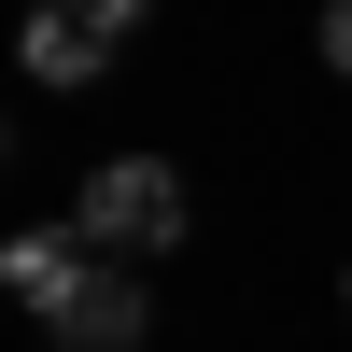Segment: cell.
Here are the masks:
<instances>
[{
    "label": "cell",
    "mask_w": 352,
    "mask_h": 352,
    "mask_svg": "<svg viewBox=\"0 0 352 352\" xmlns=\"http://www.w3.org/2000/svg\"><path fill=\"white\" fill-rule=\"evenodd\" d=\"M85 240H99V254H169V240H184V169H169V155H113V169H85Z\"/></svg>",
    "instance_id": "1"
},
{
    "label": "cell",
    "mask_w": 352,
    "mask_h": 352,
    "mask_svg": "<svg viewBox=\"0 0 352 352\" xmlns=\"http://www.w3.org/2000/svg\"><path fill=\"white\" fill-rule=\"evenodd\" d=\"M113 43H141V0H43V14L14 28L28 85H99V71H113Z\"/></svg>",
    "instance_id": "2"
},
{
    "label": "cell",
    "mask_w": 352,
    "mask_h": 352,
    "mask_svg": "<svg viewBox=\"0 0 352 352\" xmlns=\"http://www.w3.org/2000/svg\"><path fill=\"white\" fill-rule=\"evenodd\" d=\"M141 324H155V296H141L127 254H99V268H85V296L56 310V338H71V352H141Z\"/></svg>",
    "instance_id": "3"
},
{
    "label": "cell",
    "mask_w": 352,
    "mask_h": 352,
    "mask_svg": "<svg viewBox=\"0 0 352 352\" xmlns=\"http://www.w3.org/2000/svg\"><path fill=\"white\" fill-rule=\"evenodd\" d=\"M85 268H99V240H85V226H28V240H0V282H14L43 324L85 296Z\"/></svg>",
    "instance_id": "4"
},
{
    "label": "cell",
    "mask_w": 352,
    "mask_h": 352,
    "mask_svg": "<svg viewBox=\"0 0 352 352\" xmlns=\"http://www.w3.org/2000/svg\"><path fill=\"white\" fill-rule=\"evenodd\" d=\"M324 71H352V0H324Z\"/></svg>",
    "instance_id": "5"
},
{
    "label": "cell",
    "mask_w": 352,
    "mask_h": 352,
    "mask_svg": "<svg viewBox=\"0 0 352 352\" xmlns=\"http://www.w3.org/2000/svg\"><path fill=\"white\" fill-rule=\"evenodd\" d=\"M338 296H352V282H338Z\"/></svg>",
    "instance_id": "6"
}]
</instances>
